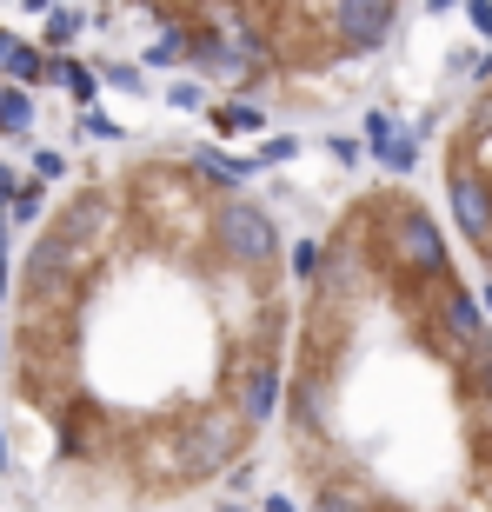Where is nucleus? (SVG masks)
<instances>
[{
	"mask_svg": "<svg viewBox=\"0 0 492 512\" xmlns=\"http://www.w3.org/2000/svg\"><path fill=\"white\" fill-rule=\"evenodd\" d=\"M300 253L213 153L100 160L40 213L7 293V413L60 512L227 499L280 426Z\"/></svg>",
	"mask_w": 492,
	"mask_h": 512,
	"instance_id": "nucleus-1",
	"label": "nucleus"
},
{
	"mask_svg": "<svg viewBox=\"0 0 492 512\" xmlns=\"http://www.w3.org/2000/svg\"><path fill=\"white\" fill-rule=\"evenodd\" d=\"M273 453L293 512H492V313L406 180L300 247Z\"/></svg>",
	"mask_w": 492,
	"mask_h": 512,
	"instance_id": "nucleus-2",
	"label": "nucleus"
},
{
	"mask_svg": "<svg viewBox=\"0 0 492 512\" xmlns=\"http://www.w3.org/2000/svg\"><path fill=\"white\" fill-rule=\"evenodd\" d=\"M160 47L153 60L193 67L233 94L286 100L313 87H340L366 60L386 54V40L413 14L399 7H153Z\"/></svg>",
	"mask_w": 492,
	"mask_h": 512,
	"instance_id": "nucleus-3",
	"label": "nucleus"
},
{
	"mask_svg": "<svg viewBox=\"0 0 492 512\" xmlns=\"http://www.w3.org/2000/svg\"><path fill=\"white\" fill-rule=\"evenodd\" d=\"M433 207L492 313V54L453 100L433 147Z\"/></svg>",
	"mask_w": 492,
	"mask_h": 512,
	"instance_id": "nucleus-4",
	"label": "nucleus"
},
{
	"mask_svg": "<svg viewBox=\"0 0 492 512\" xmlns=\"http://www.w3.org/2000/svg\"><path fill=\"white\" fill-rule=\"evenodd\" d=\"M27 120H34V100L27 94H0V133H27Z\"/></svg>",
	"mask_w": 492,
	"mask_h": 512,
	"instance_id": "nucleus-5",
	"label": "nucleus"
},
{
	"mask_svg": "<svg viewBox=\"0 0 492 512\" xmlns=\"http://www.w3.org/2000/svg\"><path fill=\"white\" fill-rule=\"evenodd\" d=\"M193 512H260V506H240V499H213V506H193Z\"/></svg>",
	"mask_w": 492,
	"mask_h": 512,
	"instance_id": "nucleus-6",
	"label": "nucleus"
}]
</instances>
